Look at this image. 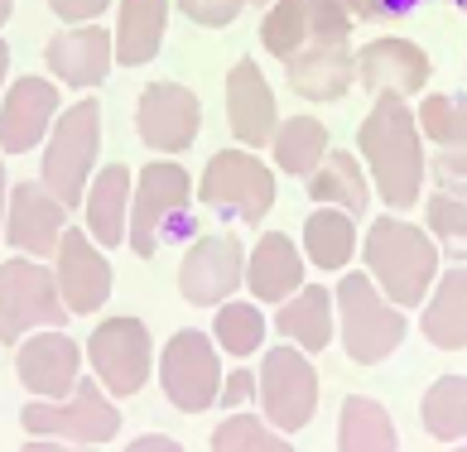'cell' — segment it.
Listing matches in <instances>:
<instances>
[{
  "mask_svg": "<svg viewBox=\"0 0 467 452\" xmlns=\"http://www.w3.org/2000/svg\"><path fill=\"white\" fill-rule=\"evenodd\" d=\"M357 154L371 173L376 198L386 202V212H410L424 193V135L414 120L410 97L376 92L367 120L357 130Z\"/></svg>",
  "mask_w": 467,
  "mask_h": 452,
  "instance_id": "obj_1",
  "label": "cell"
},
{
  "mask_svg": "<svg viewBox=\"0 0 467 452\" xmlns=\"http://www.w3.org/2000/svg\"><path fill=\"white\" fill-rule=\"evenodd\" d=\"M361 260H367V274L376 280V289L395 308H420L439 274V246L429 236V226H414L400 212H386L367 226Z\"/></svg>",
  "mask_w": 467,
  "mask_h": 452,
  "instance_id": "obj_2",
  "label": "cell"
},
{
  "mask_svg": "<svg viewBox=\"0 0 467 452\" xmlns=\"http://www.w3.org/2000/svg\"><path fill=\"white\" fill-rule=\"evenodd\" d=\"M193 236V173L179 159H154L135 173V198H130V236L126 246L150 260L164 241Z\"/></svg>",
  "mask_w": 467,
  "mask_h": 452,
  "instance_id": "obj_3",
  "label": "cell"
},
{
  "mask_svg": "<svg viewBox=\"0 0 467 452\" xmlns=\"http://www.w3.org/2000/svg\"><path fill=\"white\" fill-rule=\"evenodd\" d=\"M97 154H101V101L82 97L78 107H67L54 120V130L44 140V164H39V183L67 212L82 207V198H88V183L97 173Z\"/></svg>",
  "mask_w": 467,
  "mask_h": 452,
  "instance_id": "obj_4",
  "label": "cell"
},
{
  "mask_svg": "<svg viewBox=\"0 0 467 452\" xmlns=\"http://www.w3.org/2000/svg\"><path fill=\"white\" fill-rule=\"evenodd\" d=\"M337 299V337L357 366H376L405 342V308H395L376 289L367 270H348L333 289Z\"/></svg>",
  "mask_w": 467,
  "mask_h": 452,
  "instance_id": "obj_5",
  "label": "cell"
},
{
  "mask_svg": "<svg viewBox=\"0 0 467 452\" xmlns=\"http://www.w3.org/2000/svg\"><path fill=\"white\" fill-rule=\"evenodd\" d=\"M20 424L29 438H63V443H82V447H101L120 433V409L107 395V385L78 380L73 395L63 399H29L20 409Z\"/></svg>",
  "mask_w": 467,
  "mask_h": 452,
  "instance_id": "obj_6",
  "label": "cell"
},
{
  "mask_svg": "<svg viewBox=\"0 0 467 452\" xmlns=\"http://www.w3.org/2000/svg\"><path fill=\"white\" fill-rule=\"evenodd\" d=\"M73 308L63 303L58 274L44 270V260L15 255L0 265V342L20 346L39 327H63Z\"/></svg>",
  "mask_w": 467,
  "mask_h": 452,
  "instance_id": "obj_7",
  "label": "cell"
},
{
  "mask_svg": "<svg viewBox=\"0 0 467 452\" xmlns=\"http://www.w3.org/2000/svg\"><path fill=\"white\" fill-rule=\"evenodd\" d=\"M275 193H280V188H275V169L265 159H255V154H246V149L213 154L202 169V188H198V198L207 207H217L222 217H236L246 226H261L270 217Z\"/></svg>",
  "mask_w": 467,
  "mask_h": 452,
  "instance_id": "obj_8",
  "label": "cell"
},
{
  "mask_svg": "<svg viewBox=\"0 0 467 452\" xmlns=\"http://www.w3.org/2000/svg\"><path fill=\"white\" fill-rule=\"evenodd\" d=\"M255 399H261V414L280 433H299L314 424L318 375L304 346H265L261 375H255Z\"/></svg>",
  "mask_w": 467,
  "mask_h": 452,
  "instance_id": "obj_9",
  "label": "cell"
},
{
  "mask_svg": "<svg viewBox=\"0 0 467 452\" xmlns=\"http://www.w3.org/2000/svg\"><path fill=\"white\" fill-rule=\"evenodd\" d=\"M222 361H217V342L198 333V327H183L164 342L160 352V385L169 395V405L179 414H202L217 405L222 395Z\"/></svg>",
  "mask_w": 467,
  "mask_h": 452,
  "instance_id": "obj_10",
  "label": "cell"
},
{
  "mask_svg": "<svg viewBox=\"0 0 467 452\" xmlns=\"http://www.w3.org/2000/svg\"><path fill=\"white\" fill-rule=\"evenodd\" d=\"M92 375L107 385L111 399H130L150 385L154 371V337L140 318H107L88 337Z\"/></svg>",
  "mask_w": 467,
  "mask_h": 452,
  "instance_id": "obj_11",
  "label": "cell"
},
{
  "mask_svg": "<svg viewBox=\"0 0 467 452\" xmlns=\"http://www.w3.org/2000/svg\"><path fill=\"white\" fill-rule=\"evenodd\" d=\"M246 280V246L236 231H207L183 251L179 265V293L193 308H217L227 303L236 284Z\"/></svg>",
  "mask_w": 467,
  "mask_h": 452,
  "instance_id": "obj_12",
  "label": "cell"
},
{
  "mask_svg": "<svg viewBox=\"0 0 467 452\" xmlns=\"http://www.w3.org/2000/svg\"><path fill=\"white\" fill-rule=\"evenodd\" d=\"M135 130H140L145 149H154V154L193 149L198 130H202L198 92L183 82H150L140 92V101H135Z\"/></svg>",
  "mask_w": 467,
  "mask_h": 452,
  "instance_id": "obj_13",
  "label": "cell"
},
{
  "mask_svg": "<svg viewBox=\"0 0 467 452\" xmlns=\"http://www.w3.org/2000/svg\"><path fill=\"white\" fill-rule=\"evenodd\" d=\"M67 231V207L48 193L39 179L15 183L5 207V241L29 260H54Z\"/></svg>",
  "mask_w": 467,
  "mask_h": 452,
  "instance_id": "obj_14",
  "label": "cell"
},
{
  "mask_svg": "<svg viewBox=\"0 0 467 452\" xmlns=\"http://www.w3.org/2000/svg\"><path fill=\"white\" fill-rule=\"evenodd\" d=\"M82 371V346L63 333V327H39L20 342L15 352V375L34 399H63L73 395Z\"/></svg>",
  "mask_w": 467,
  "mask_h": 452,
  "instance_id": "obj_15",
  "label": "cell"
},
{
  "mask_svg": "<svg viewBox=\"0 0 467 452\" xmlns=\"http://www.w3.org/2000/svg\"><path fill=\"white\" fill-rule=\"evenodd\" d=\"M58 87L48 77H15L0 97V154H29L58 120Z\"/></svg>",
  "mask_w": 467,
  "mask_h": 452,
  "instance_id": "obj_16",
  "label": "cell"
},
{
  "mask_svg": "<svg viewBox=\"0 0 467 452\" xmlns=\"http://www.w3.org/2000/svg\"><path fill=\"white\" fill-rule=\"evenodd\" d=\"M44 63L63 87H73V92H97V87L107 82L111 63H116V34H107L97 20L73 25V29H63L48 39Z\"/></svg>",
  "mask_w": 467,
  "mask_h": 452,
  "instance_id": "obj_17",
  "label": "cell"
},
{
  "mask_svg": "<svg viewBox=\"0 0 467 452\" xmlns=\"http://www.w3.org/2000/svg\"><path fill=\"white\" fill-rule=\"evenodd\" d=\"M227 126L246 149H265L280 130V107L255 58H236L227 73Z\"/></svg>",
  "mask_w": 467,
  "mask_h": 452,
  "instance_id": "obj_18",
  "label": "cell"
},
{
  "mask_svg": "<svg viewBox=\"0 0 467 452\" xmlns=\"http://www.w3.org/2000/svg\"><path fill=\"white\" fill-rule=\"evenodd\" d=\"M54 274H58V289H63V303L78 313H97L101 303L111 299V265L101 246L88 236V231H63V246L54 255Z\"/></svg>",
  "mask_w": 467,
  "mask_h": 452,
  "instance_id": "obj_19",
  "label": "cell"
},
{
  "mask_svg": "<svg viewBox=\"0 0 467 452\" xmlns=\"http://www.w3.org/2000/svg\"><path fill=\"white\" fill-rule=\"evenodd\" d=\"M429 77H434V63L410 39H371L357 48V82L371 87V92L420 97Z\"/></svg>",
  "mask_w": 467,
  "mask_h": 452,
  "instance_id": "obj_20",
  "label": "cell"
},
{
  "mask_svg": "<svg viewBox=\"0 0 467 452\" xmlns=\"http://www.w3.org/2000/svg\"><path fill=\"white\" fill-rule=\"evenodd\" d=\"M130 198H135V173L126 164H107L92 173L82 217H88V236L101 251H116L130 236Z\"/></svg>",
  "mask_w": 467,
  "mask_h": 452,
  "instance_id": "obj_21",
  "label": "cell"
},
{
  "mask_svg": "<svg viewBox=\"0 0 467 452\" xmlns=\"http://www.w3.org/2000/svg\"><path fill=\"white\" fill-rule=\"evenodd\" d=\"M285 73H289V87L304 101H337V97H348V87L357 82V54L348 44L314 39L304 54H294L285 63Z\"/></svg>",
  "mask_w": 467,
  "mask_h": 452,
  "instance_id": "obj_22",
  "label": "cell"
},
{
  "mask_svg": "<svg viewBox=\"0 0 467 452\" xmlns=\"http://www.w3.org/2000/svg\"><path fill=\"white\" fill-rule=\"evenodd\" d=\"M246 289L255 293V303H275L280 308L285 299L304 289V255L289 236L265 231L255 241V251L246 255Z\"/></svg>",
  "mask_w": 467,
  "mask_h": 452,
  "instance_id": "obj_23",
  "label": "cell"
},
{
  "mask_svg": "<svg viewBox=\"0 0 467 452\" xmlns=\"http://www.w3.org/2000/svg\"><path fill=\"white\" fill-rule=\"evenodd\" d=\"M275 333H280L285 342H294V346H304L308 356H318L323 346H333V337H337V299H333V289L304 284L294 299L280 303V313H275Z\"/></svg>",
  "mask_w": 467,
  "mask_h": 452,
  "instance_id": "obj_24",
  "label": "cell"
},
{
  "mask_svg": "<svg viewBox=\"0 0 467 452\" xmlns=\"http://www.w3.org/2000/svg\"><path fill=\"white\" fill-rule=\"evenodd\" d=\"M371 173L361 164V154L352 149H327V159L318 164V173H308V198L318 207H342V212L361 217L371 207Z\"/></svg>",
  "mask_w": 467,
  "mask_h": 452,
  "instance_id": "obj_25",
  "label": "cell"
},
{
  "mask_svg": "<svg viewBox=\"0 0 467 452\" xmlns=\"http://www.w3.org/2000/svg\"><path fill=\"white\" fill-rule=\"evenodd\" d=\"M169 5L174 0H120L116 15V63L120 67H145L164 44Z\"/></svg>",
  "mask_w": 467,
  "mask_h": 452,
  "instance_id": "obj_26",
  "label": "cell"
},
{
  "mask_svg": "<svg viewBox=\"0 0 467 452\" xmlns=\"http://www.w3.org/2000/svg\"><path fill=\"white\" fill-rule=\"evenodd\" d=\"M337 452H400L390 409L371 395H348L337 409Z\"/></svg>",
  "mask_w": 467,
  "mask_h": 452,
  "instance_id": "obj_27",
  "label": "cell"
},
{
  "mask_svg": "<svg viewBox=\"0 0 467 452\" xmlns=\"http://www.w3.org/2000/svg\"><path fill=\"white\" fill-rule=\"evenodd\" d=\"M420 327H424L429 346H439V352H462L467 346V265L443 270V280L429 293Z\"/></svg>",
  "mask_w": 467,
  "mask_h": 452,
  "instance_id": "obj_28",
  "label": "cell"
},
{
  "mask_svg": "<svg viewBox=\"0 0 467 452\" xmlns=\"http://www.w3.org/2000/svg\"><path fill=\"white\" fill-rule=\"evenodd\" d=\"M304 255L314 270H348L357 255V217L342 207H318L304 221Z\"/></svg>",
  "mask_w": 467,
  "mask_h": 452,
  "instance_id": "obj_29",
  "label": "cell"
},
{
  "mask_svg": "<svg viewBox=\"0 0 467 452\" xmlns=\"http://www.w3.org/2000/svg\"><path fill=\"white\" fill-rule=\"evenodd\" d=\"M275 169L289 173V179H308V173H318V164L327 159V126L318 116H289L280 120V130H275Z\"/></svg>",
  "mask_w": 467,
  "mask_h": 452,
  "instance_id": "obj_30",
  "label": "cell"
},
{
  "mask_svg": "<svg viewBox=\"0 0 467 452\" xmlns=\"http://www.w3.org/2000/svg\"><path fill=\"white\" fill-rule=\"evenodd\" d=\"M424 433L439 443H467V375H439L420 399Z\"/></svg>",
  "mask_w": 467,
  "mask_h": 452,
  "instance_id": "obj_31",
  "label": "cell"
},
{
  "mask_svg": "<svg viewBox=\"0 0 467 452\" xmlns=\"http://www.w3.org/2000/svg\"><path fill=\"white\" fill-rule=\"evenodd\" d=\"M213 342L217 352H227L232 361H246L265 346V313L255 303H241V299H227L217 303V318H213Z\"/></svg>",
  "mask_w": 467,
  "mask_h": 452,
  "instance_id": "obj_32",
  "label": "cell"
},
{
  "mask_svg": "<svg viewBox=\"0 0 467 452\" xmlns=\"http://www.w3.org/2000/svg\"><path fill=\"white\" fill-rule=\"evenodd\" d=\"M261 44H265V54H275L280 63H289L294 54H304V48L314 44L304 0H275V5H265V15H261Z\"/></svg>",
  "mask_w": 467,
  "mask_h": 452,
  "instance_id": "obj_33",
  "label": "cell"
},
{
  "mask_svg": "<svg viewBox=\"0 0 467 452\" xmlns=\"http://www.w3.org/2000/svg\"><path fill=\"white\" fill-rule=\"evenodd\" d=\"M420 135L439 149H467V97L462 92H434L414 107Z\"/></svg>",
  "mask_w": 467,
  "mask_h": 452,
  "instance_id": "obj_34",
  "label": "cell"
},
{
  "mask_svg": "<svg viewBox=\"0 0 467 452\" xmlns=\"http://www.w3.org/2000/svg\"><path fill=\"white\" fill-rule=\"evenodd\" d=\"M213 452H294V443L285 438L280 428H270V419L261 414H227L217 428H213Z\"/></svg>",
  "mask_w": 467,
  "mask_h": 452,
  "instance_id": "obj_35",
  "label": "cell"
},
{
  "mask_svg": "<svg viewBox=\"0 0 467 452\" xmlns=\"http://www.w3.org/2000/svg\"><path fill=\"white\" fill-rule=\"evenodd\" d=\"M424 217H429V236H434L439 255L467 265V202L448 198V193H434L424 202Z\"/></svg>",
  "mask_w": 467,
  "mask_h": 452,
  "instance_id": "obj_36",
  "label": "cell"
},
{
  "mask_svg": "<svg viewBox=\"0 0 467 452\" xmlns=\"http://www.w3.org/2000/svg\"><path fill=\"white\" fill-rule=\"evenodd\" d=\"M304 5H308V29H314V39H323V44H348L352 10L342 5V0H304Z\"/></svg>",
  "mask_w": 467,
  "mask_h": 452,
  "instance_id": "obj_37",
  "label": "cell"
},
{
  "mask_svg": "<svg viewBox=\"0 0 467 452\" xmlns=\"http://www.w3.org/2000/svg\"><path fill=\"white\" fill-rule=\"evenodd\" d=\"M429 173H434V188H439V193L467 202V149H443V154H434Z\"/></svg>",
  "mask_w": 467,
  "mask_h": 452,
  "instance_id": "obj_38",
  "label": "cell"
},
{
  "mask_svg": "<svg viewBox=\"0 0 467 452\" xmlns=\"http://www.w3.org/2000/svg\"><path fill=\"white\" fill-rule=\"evenodd\" d=\"M174 5H179L193 25H202V29H227L236 15L251 5V0H174Z\"/></svg>",
  "mask_w": 467,
  "mask_h": 452,
  "instance_id": "obj_39",
  "label": "cell"
},
{
  "mask_svg": "<svg viewBox=\"0 0 467 452\" xmlns=\"http://www.w3.org/2000/svg\"><path fill=\"white\" fill-rule=\"evenodd\" d=\"M107 5L111 0H48V10L67 25H92L97 15H107Z\"/></svg>",
  "mask_w": 467,
  "mask_h": 452,
  "instance_id": "obj_40",
  "label": "cell"
},
{
  "mask_svg": "<svg viewBox=\"0 0 467 452\" xmlns=\"http://www.w3.org/2000/svg\"><path fill=\"white\" fill-rule=\"evenodd\" d=\"M251 395H255V375L236 366V371H232L227 380H222V395H217V405H227V409L236 414V409H241V405H246V399H251Z\"/></svg>",
  "mask_w": 467,
  "mask_h": 452,
  "instance_id": "obj_41",
  "label": "cell"
},
{
  "mask_svg": "<svg viewBox=\"0 0 467 452\" xmlns=\"http://www.w3.org/2000/svg\"><path fill=\"white\" fill-rule=\"evenodd\" d=\"M352 10V20H386V15H400L395 0H342Z\"/></svg>",
  "mask_w": 467,
  "mask_h": 452,
  "instance_id": "obj_42",
  "label": "cell"
},
{
  "mask_svg": "<svg viewBox=\"0 0 467 452\" xmlns=\"http://www.w3.org/2000/svg\"><path fill=\"white\" fill-rule=\"evenodd\" d=\"M126 452H183L174 438H164V433H140V438H135Z\"/></svg>",
  "mask_w": 467,
  "mask_h": 452,
  "instance_id": "obj_43",
  "label": "cell"
},
{
  "mask_svg": "<svg viewBox=\"0 0 467 452\" xmlns=\"http://www.w3.org/2000/svg\"><path fill=\"white\" fill-rule=\"evenodd\" d=\"M20 452H97V447H82V443H63V438H29Z\"/></svg>",
  "mask_w": 467,
  "mask_h": 452,
  "instance_id": "obj_44",
  "label": "cell"
},
{
  "mask_svg": "<svg viewBox=\"0 0 467 452\" xmlns=\"http://www.w3.org/2000/svg\"><path fill=\"white\" fill-rule=\"evenodd\" d=\"M5 73H10V44L0 39V97H5Z\"/></svg>",
  "mask_w": 467,
  "mask_h": 452,
  "instance_id": "obj_45",
  "label": "cell"
},
{
  "mask_svg": "<svg viewBox=\"0 0 467 452\" xmlns=\"http://www.w3.org/2000/svg\"><path fill=\"white\" fill-rule=\"evenodd\" d=\"M5 207H10V193H5V164H0V226H5Z\"/></svg>",
  "mask_w": 467,
  "mask_h": 452,
  "instance_id": "obj_46",
  "label": "cell"
},
{
  "mask_svg": "<svg viewBox=\"0 0 467 452\" xmlns=\"http://www.w3.org/2000/svg\"><path fill=\"white\" fill-rule=\"evenodd\" d=\"M10 10H15V0H0V29H5V20H10Z\"/></svg>",
  "mask_w": 467,
  "mask_h": 452,
  "instance_id": "obj_47",
  "label": "cell"
},
{
  "mask_svg": "<svg viewBox=\"0 0 467 452\" xmlns=\"http://www.w3.org/2000/svg\"><path fill=\"white\" fill-rule=\"evenodd\" d=\"M395 5H400V10H410V5H414V0H395Z\"/></svg>",
  "mask_w": 467,
  "mask_h": 452,
  "instance_id": "obj_48",
  "label": "cell"
},
{
  "mask_svg": "<svg viewBox=\"0 0 467 452\" xmlns=\"http://www.w3.org/2000/svg\"><path fill=\"white\" fill-rule=\"evenodd\" d=\"M251 5H275V0H251Z\"/></svg>",
  "mask_w": 467,
  "mask_h": 452,
  "instance_id": "obj_49",
  "label": "cell"
},
{
  "mask_svg": "<svg viewBox=\"0 0 467 452\" xmlns=\"http://www.w3.org/2000/svg\"><path fill=\"white\" fill-rule=\"evenodd\" d=\"M453 452H467V443H458V447H453Z\"/></svg>",
  "mask_w": 467,
  "mask_h": 452,
  "instance_id": "obj_50",
  "label": "cell"
},
{
  "mask_svg": "<svg viewBox=\"0 0 467 452\" xmlns=\"http://www.w3.org/2000/svg\"><path fill=\"white\" fill-rule=\"evenodd\" d=\"M458 5H462V10H467V0H458Z\"/></svg>",
  "mask_w": 467,
  "mask_h": 452,
  "instance_id": "obj_51",
  "label": "cell"
}]
</instances>
